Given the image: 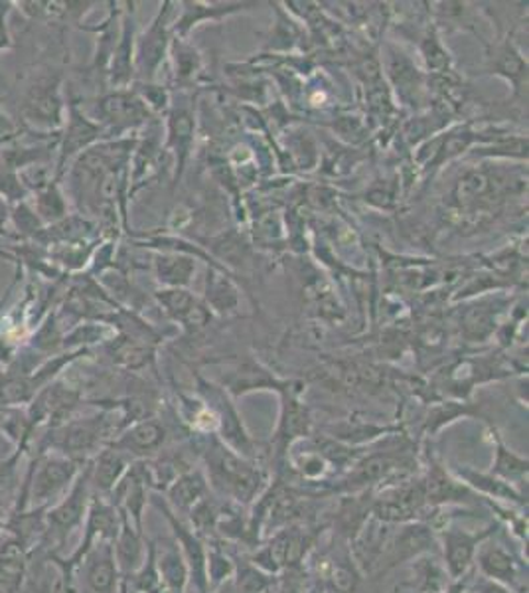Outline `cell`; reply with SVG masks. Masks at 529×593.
<instances>
[{
	"instance_id": "cell-1",
	"label": "cell",
	"mask_w": 529,
	"mask_h": 593,
	"mask_svg": "<svg viewBox=\"0 0 529 593\" xmlns=\"http://www.w3.org/2000/svg\"><path fill=\"white\" fill-rule=\"evenodd\" d=\"M204 473L208 478L209 490L227 503L239 507L253 505L271 485L269 477L257 461H249L236 451L229 450L218 435H212L204 451Z\"/></svg>"
},
{
	"instance_id": "cell-2",
	"label": "cell",
	"mask_w": 529,
	"mask_h": 593,
	"mask_svg": "<svg viewBox=\"0 0 529 593\" xmlns=\"http://www.w3.org/2000/svg\"><path fill=\"white\" fill-rule=\"evenodd\" d=\"M82 470V463L57 453L36 455L24 477L14 510H47L54 507L66 495L67 488L74 485Z\"/></svg>"
},
{
	"instance_id": "cell-3",
	"label": "cell",
	"mask_w": 529,
	"mask_h": 593,
	"mask_svg": "<svg viewBox=\"0 0 529 593\" xmlns=\"http://www.w3.org/2000/svg\"><path fill=\"white\" fill-rule=\"evenodd\" d=\"M91 481H89V461L79 471L69 493L57 500L54 507L46 510V530L40 540L42 548H46L47 556H57V550L66 545L69 535L76 528L84 527L87 517V508L91 500Z\"/></svg>"
},
{
	"instance_id": "cell-4",
	"label": "cell",
	"mask_w": 529,
	"mask_h": 593,
	"mask_svg": "<svg viewBox=\"0 0 529 593\" xmlns=\"http://www.w3.org/2000/svg\"><path fill=\"white\" fill-rule=\"evenodd\" d=\"M20 114L30 131L42 134H57L66 119V101L62 97V87L57 77H39L30 84L24 94Z\"/></svg>"
},
{
	"instance_id": "cell-5",
	"label": "cell",
	"mask_w": 529,
	"mask_h": 593,
	"mask_svg": "<svg viewBox=\"0 0 529 593\" xmlns=\"http://www.w3.org/2000/svg\"><path fill=\"white\" fill-rule=\"evenodd\" d=\"M500 525L490 522L483 530H466L456 527L451 520L436 530V540L441 545V562L453 582H461L474 570V558L478 546L483 545L488 536L496 535Z\"/></svg>"
},
{
	"instance_id": "cell-6",
	"label": "cell",
	"mask_w": 529,
	"mask_h": 593,
	"mask_svg": "<svg viewBox=\"0 0 529 593\" xmlns=\"http://www.w3.org/2000/svg\"><path fill=\"white\" fill-rule=\"evenodd\" d=\"M496 535L488 536L478 546L474 572L518 593H528V562H523V558Z\"/></svg>"
},
{
	"instance_id": "cell-7",
	"label": "cell",
	"mask_w": 529,
	"mask_h": 593,
	"mask_svg": "<svg viewBox=\"0 0 529 593\" xmlns=\"http://www.w3.org/2000/svg\"><path fill=\"white\" fill-rule=\"evenodd\" d=\"M104 134V125L89 119L79 109L77 101L69 99L66 104V119L57 137L56 161H54L57 181L64 179L69 164L74 163L79 154L86 153L94 144L101 143Z\"/></svg>"
},
{
	"instance_id": "cell-8",
	"label": "cell",
	"mask_w": 529,
	"mask_h": 593,
	"mask_svg": "<svg viewBox=\"0 0 529 593\" xmlns=\"http://www.w3.org/2000/svg\"><path fill=\"white\" fill-rule=\"evenodd\" d=\"M427 497L423 478L401 481L393 487L386 488L371 503V517L384 525H407L417 522L425 513Z\"/></svg>"
},
{
	"instance_id": "cell-9",
	"label": "cell",
	"mask_w": 529,
	"mask_h": 593,
	"mask_svg": "<svg viewBox=\"0 0 529 593\" xmlns=\"http://www.w3.org/2000/svg\"><path fill=\"white\" fill-rule=\"evenodd\" d=\"M152 503L169 520L172 528V538L176 540L182 554L186 558V564H188L190 570V584H194L198 593H208V580H206L208 542L194 528L190 527L186 520H182L180 515L172 510L171 505L166 503V498L159 495V497L152 498Z\"/></svg>"
},
{
	"instance_id": "cell-10",
	"label": "cell",
	"mask_w": 529,
	"mask_h": 593,
	"mask_svg": "<svg viewBox=\"0 0 529 593\" xmlns=\"http://www.w3.org/2000/svg\"><path fill=\"white\" fill-rule=\"evenodd\" d=\"M199 392L204 393V403L218 420V431L222 433L219 441L226 443L229 450L236 451L237 455L257 461L256 443L249 438L244 423L239 420V413L227 400L226 393L222 392V388L199 380Z\"/></svg>"
},
{
	"instance_id": "cell-11",
	"label": "cell",
	"mask_w": 529,
	"mask_h": 593,
	"mask_svg": "<svg viewBox=\"0 0 529 593\" xmlns=\"http://www.w3.org/2000/svg\"><path fill=\"white\" fill-rule=\"evenodd\" d=\"M151 477L144 460L134 461L129 471L125 473V477L119 481V485L114 488V493L109 495V500L114 503V507L131 520L132 525L142 530V517H144V508L149 503L151 495Z\"/></svg>"
},
{
	"instance_id": "cell-12",
	"label": "cell",
	"mask_w": 529,
	"mask_h": 593,
	"mask_svg": "<svg viewBox=\"0 0 529 593\" xmlns=\"http://www.w3.org/2000/svg\"><path fill=\"white\" fill-rule=\"evenodd\" d=\"M97 116L101 119L99 123L104 125L105 133L114 131L119 134L144 123L149 117V107L142 97L129 89H115L99 99Z\"/></svg>"
},
{
	"instance_id": "cell-13",
	"label": "cell",
	"mask_w": 529,
	"mask_h": 593,
	"mask_svg": "<svg viewBox=\"0 0 529 593\" xmlns=\"http://www.w3.org/2000/svg\"><path fill=\"white\" fill-rule=\"evenodd\" d=\"M169 440V431L154 418H142L127 425L114 441L111 448L123 451L134 461L147 460L154 453H161L164 443Z\"/></svg>"
},
{
	"instance_id": "cell-14",
	"label": "cell",
	"mask_w": 529,
	"mask_h": 593,
	"mask_svg": "<svg viewBox=\"0 0 529 593\" xmlns=\"http://www.w3.org/2000/svg\"><path fill=\"white\" fill-rule=\"evenodd\" d=\"M77 570L84 572V584L89 593H119L121 574L115 562L114 545L104 542L87 552Z\"/></svg>"
},
{
	"instance_id": "cell-15",
	"label": "cell",
	"mask_w": 529,
	"mask_h": 593,
	"mask_svg": "<svg viewBox=\"0 0 529 593\" xmlns=\"http://www.w3.org/2000/svg\"><path fill=\"white\" fill-rule=\"evenodd\" d=\"M454 477L464 483L473 490L474 495L484 497V500H496L498 505H510L516 508H528V495L516 487L508 485L506 481L494 477L490 473L471 470V467H456Z\"/></svg>"
},
{
	"instance_id": "cell-16",
	"label": "cell",
	"mask_w": 529,
	"mask_h": 593,
	"mask_svg": "<svg viewBox=\"0 0 529 593\" xmlns=\"http://www.w3.org/2000/svg\"><path fill=\"white\" fill-rule=\"evenodd\" d=\"M132 463H134L132 457L123 451L115 450L111 445L99 451L94 460L89 461V481H91L94 495L109 497Z\"/></svg>"
},
{
	"instance_id": "cell-17",
	"label": "cell",
	"mask_w": 529,
	"mask_h": 593,
	"mask_svg": "<svg viewBox=\"0 0 529 593\" xmlns=\"http://www.w3.org/2000/svg\"><path fill=\"white\" fill-rule=\"evenodd\" d=\"M111 545H114L115 562L119 568L121 580L131 578L141 568L149 550L141 528L134 527L129 518L121 515V527Z\"/></svg>"
},
{
	"instance_id": "cell-18",
	"label": "cell",
	"mask_w": 529,
	"mask_h": 593,
	"mask_svg": "<svg viewBox=\"0 0 529 593\" xmlns=\"http://www.w3.org/2000/svg\"><path fill=\"white\" fill-rule=\"evenodd\" d=\"M154 558L166 593H186L190 584V570L186 558L174 538H162L154 542Z\"/></svg>"
},
{
	"instance_id": "cell-19",
	"label": "cell",
	"mask_w": 529,
	"mask_h": 593,
	"mask_svg": "<svg viewBox=\"0 0 529 593\" xmlns=\"http://www.w3.org/2000/svg\"><path fill=\"white\" fill-rule=\"evenodd\" d=\"M399 463H401V457H397V453H389V451L368 455L352 467L348 477L342 481L338 490L356 493V490L368 488L369 485H378L381 481H386L391 473H396Z\"/></svg>"
},
{
	"instance_id": "cell-20",
	"label": "cell",
	"mask_w": 529,
	"mask_h": 593,
	"mask_svg": "<svg viewBox=\"0 0 529 593\" xmlns=\"http://www.w3.org/2000/svg\"><path fill=\"white\" fill-rule=\"evenodd\" d=\"M309 430H311L309 410L299 400V396L289 390L283 396V412H281V421H279V428L274 433L277 455H287L294 441L309 435Z\"/></svg>"
},
{
	"instance_id": "cell-21",
	"label": "cell",
	"mask_w": 529,
	"mask_h": 593,
	"mask_svg": "<svg viewBox=\"0 0 529 593\" xmlns=\"http://www.w3.org/2000/svg\"><path fill=\"white\" fill-rule=\"evenodd\" d=\"M209 493L212 490H209L208 478H206L204 470L192 467L172 481L169 488L164 490V497L176 515L188 517L190 510L196 507L202 498L208 497Z\"/></svg>"
},
{
	"instance_id": "cell-22",
	"label": "cell",
	"mask_w": 529,
	"mask_h": 593,
	"mask_svg": "<svg viewBox=\"0 0 529 593\" xmlns=\"http://www.w3.org/2000/svg\"><path fill=\"white\" fill-rule=\"evenodd\" d=\"M161 305L166 309V313L182 323L190 333H198L204 326L209 325V309L199 299L182 291V289H169L159 293Z\"/></svg>"
},
{
	"instance_id": "cell-23",
	"label": "cell",
	"mask_w": 529,
	"mask_h": 593,
	"mask_svg": "<svg viewBox=\"0 0 529 593\" xmlns=\"http://www.w3.org/2000/svg\"><path fill=\"white\" fill-rule=\"evenodd\" d=\"M30 552L9 535L0 545V593H22L29 575Z\"/></svg>"
},
{
	"instance_id": "cell-24",
	"label": "cell",
	"mask_w": 529,
	"mask_h": 593,
	"mask_svg": "<svg viewBox=\"0 0 529 593\" xmlns=\"http://www.w3.org/2000/svg\"><path fill=\"white\" fill-rule=\"evenodd\" d=\"M166 14H169V2L164 4V10L154 19L151 29L147 30L139 40V46L134 52V62L139 72L151 79L161 66L166 50Z\"/></svg>"
},
{
	"instance_id": "cell-25",
	"label": "cell",
	"mask_w": 529,
	"mask_h": 593,
	"mask_svg": "<svg viewBox=\"0 0 529 593\" xmlns=\"http://www.w3.org/2000/svg\"><path fill=\"white\" fill-rule=\"evenodd\" d=\"M134 19L125 17L121 22V34H119V42L114 50V56L109 60V66H107V74L111 79V86L115 89H125L127 84L131 82L132 77V64H134Z\"/></svg>"
},
{
	"instance_id": "cell-26",
	"label": "cell",
	"mask_w": 529,
	"mask_h": 593,
	"mask_svg": "<svg viewBox=\"0 0 529 593\" xmlns=\"http://www.w3.org/2000/svg\"><path fill=\"white\" fill-rule=\"evenodd\" d=\"M496 445H494V463H492L490 475L506 481L511 487L518 488L528 495V457H521L518 453L508 450L498 433Z\"/></svg>"
},
{
	"instance_id": "cell-27",
	"label": "cell",
	"mask_w": 529,
	"mask_h": 593,
	"mask_svg": "<svg viewBox=\"0 0 529 593\" xmlns=\"http://www.w3.org/2000/svg\"><path fill=\"white\" fill-rule=\"evenodd\" d=\"M30 204L44 226H52V224H57L69 216L67 192L64 191L60 181L52 182L44 191L32 194Z\"/></svg>"
},
{
	"instance_id": "cell-28",
	"label": "cell",
	"mask_w": 529,
	"mask_h": 593,
	"mask_svg": "<svg viewBox=\"0 0 529 593\" xmlns=\"http://www.w3.org/2000/svg\"><path fill=\"white\" fill-rule=\"evenodd\" d=\"M413 574H415V587L419 593H444L453 580L446 574L441 558L427 552L413 560Z\"/></svg>"
},
{
	"instance_id": "cell-29",
	"label": "cell",
	"mask_w": 529,
	"mask_h": 593,
	"mask_svg": "<svg viewBox=\"0 0 529 593\" xmlns=\"http://www.w3.org/2000/svg\"><path fill=\"white\" fill-rule=\"evenodd\" d=\"M234 585H236V593H277L279 578L267 574L251 562H246L244 565H236Z\"/></svg>"
},
{
	"instance_id": "cell-30",
	"label": "cell",
	"mask_w": 529,
	"mask_h": 593,
	"mask_svg": "<svg viewBox=\"0 0 529 593\" xmlns=\"http://www.w3.org/2000/svg\"><path fill=\"white\" fill-rule=\"evenodd\" d=\"M236 562L234 558L227 554L224 546H208L206 554V580H208V592L218 590L222 585L234 580L236 575Z\"/></svg>"
},
{
	"instance_id": "cell-31",
	"label": "cell",
	"mask_w": 529,
	"mask_h": 593,
	"mask_svg": "<svg viewBox=\"0 0 529 593\" xmlns=\"http://www.w3.org/2000/svg\"><path fill=\"white\" fill-rule=\"evenodd\" d=\"M192 133H194V119L188 107H176L171 116V144L179 154L180 169L184 166V161L188 157Z\"/></svg>"
},
{
	"instance_id": "cell-32",
	"label": "cell",
	"mask_w": 529,
	"mask_h": 593,
	"mask_svg": "<svg viewBox=\"0 0 529 593\" xmlns=\"http://www.w3.org/2000/svg\"><path fill=\"white\" fill-rule=\"evenodd\" d=\"M194 269L196 266L192 259L179 258V256H166V258H159L156 261V276L169 288L179 289L186 285Z\"/></svg>"
},
{
	"instance_id": "cell-33",
	"label": "cell",
	"mask_w": 529,
	"mask_h": 593,
	"mask_svg": "<svg viewBox=\"0 0 529 593\" xmlns=\"http://www.w3.org/2000/svg\"><path fill=\"white\" fill-rule=\"evenodd\" d=\"M208 301L209 305L218 311H229L237 305V291L224 276L216 271L208 273Z\"/></svg>"
},
{
	"instance_id": "cell-34",
	"label": "cell",
	"mask_w": 529,
	"mask_h": 593,
	"mask_svg": "<svg viewBox=\"0 0 529 593\" xmlns=\"http://www.w3.org/2000/svg\"><path fill=\"white\" fill-rule=\"evenodd\" d=\"M294 471L304 478V481H311V483H319L322 478L326 477V473L331 471V461L324 455V453H306L301 455L299 461L294 463Z\"/></svg>"
},
{
	"instance_id": "cell-35",
	"label": "cell",
	"mask_w": 529,
	"mask_h": 593,
	"mask_svg": "<svg viewBox=\"0 0 529 593\" xmlns=\"http://www.w3.org/2000/svg\"><path fill=\"white\" fill-rule=\"evenodd\" d=\"M490 188V179L484 173H468L456 186V201L461 204H471L478 201Z\"/></svg>"
},
{
	"instance_id": "cell-36",
	"label": "cell",
	"mask_w": 529,
	"mask_h": 593,
	"mask_svg": "<svg viewBox=\"0 0 529 593\" xmlns=\"http://www.w3.org/2000/svg\"><path fill=\"white\" fill-rule=\"evenodd\" d=\"M0 198L9 206H17L20 202L30 201V192L20 181L19 173L0 169Z\"/></svg>"
},
{
	"instance_id": "cell-37",
	"label": "cell",
	"mask_w": 529,
	"mask_h": 593,
	"mask_svg": "<svg viewBox=\"0 0 529 593\" xmlns=\"http://www.w3.org/2000/svg\"><path fill=\"white\" fill-rule=\"evenodd\" d=\"M30 441H32L30 438H24V440L20 441L19 445H17V450L12 451L7 460H0V493L9 487L10 483L17 478L20 460H22V455L29 451Z\"/></svg>"
},
{
	"instance_id": "cell-38",
	"label": "cell",
	"mask_w": 529,
	"mask_h": 593,
	"mask_svg": "<svg viewBox=\"0 0 529 593\" xmlns=\"http://www.w3.org/2000/svg\"><path fill=\"white\" fill-rule=\"evenodd\" d=\"M328 582H331L336 592L350 593L354 592V587L358 584V578L352 572L350 565L332 564Z\"/></svg>"
},
{
	"instance_id": "cell-39",
	"label": "cell",
	"mask_w": 529,
	"mask_h": 593,
	"mask_svg": "<svg viewBox=\"0 0 529 593\" xmlns=\"http://www.w3.org/2000/svg\"><path fill=\"white\" fill-rule=\"evenodd\" d=\"M17 10L14 2L0 0V54L12 48V36H10L9 19L10 14Z\"/></svg>"
},
{
	"instance_id": "cell-40",
	"label": "cell",
	"mask_w": 529,
	"mask_h": 593,
	"mask_svg": "<svg viewBox=\"0 0 529 593\" xmlns=\"http://www.w3.org/2000/svg\"><path fill=\"white\" fill-rule=\"evenodd\" d=\"M301 568H294V570H287L284 578H279V590L277 593H304V580L299 578Z\"/></svg>"
},
{
	"instance_id": "cell-41",
	"label": "cell",
	"mask_w": 529,
	"mask_h": 593,
	"mask_svg": "<svg viewBox=\"0 0 529 593\" xmlns=\"http://www.w3.org/2000/svg\"><path fill=\"white\" fill-rule=\"evenodd\" d=\"M466 580V578H464ZM464 580H461V582H454L449 590L444 593H463L464 592Z\"/></svg>"
},
{
	"instance_id": "cell-42",
	"label": "cell",
	"mask_w": 529,
	"mask_h": 593,
	"mask_svg": "<svg viewBox=\"0 0 529 593\" xmlns=\"http://www.w3.org/2000/svg\"><path fill=\"white\" fill-rule=\"evenodd\" d=\"M0 518H2V493H0Z\"/></svg>"
}]
</instances>
